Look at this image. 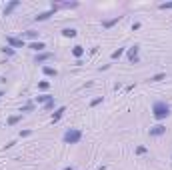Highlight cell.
Returning a JSON list of instances; mask_svg holds the SVG:
<instances>
[{"label": "cell", "instance_id": "cell-1", "mask_svg": "<svg viewBox=\"0 0 172 170\" xmlns=\"http://www.w3.org/2000/svg\"><path fill=\"white\" fill-rule=\"evenodd\" d=\"M152 114H154L156 120H164V118L170 114V106H168L166 102H162V100H156L152 104Z\"/></svg>", "mask_w": 172, "mask_h": 170}, {"label": "cell", "instance_id": "cell-2", "mask_svg": "<svg viewBox=\"0 0 172 170\" xmlns=\"http://www.w3.org/2000/svg\"><path fill=\"white\" fill-rule=\"evenodd\" d=\"M62 140L66 142V144H78V142L82 140V130H78V128H68V130L64 132Z\"/></svg>", "mask_w": 172, "mask_h": 170}, {"label": "cell", "instance_id": "cell-3", "mask_svg": "<svg viewBox=\"0 0 172 170\" xmlns=\"http://www.w3.org/2000/svg\"><path fill=\"white\" fill-rule=\"evenodd\" d=\"M58 8H60V6H58V4H52V6H50V10H48V12H42V14L34 16V20H36V22H42V20H48V18H50V16H52V14H54V12H56Z\"/></svg>", "mask_w": 172, "mask_h": 170}, {"label": "cell", "instance_id": "cell-4", "mask_svg": "<svg viewBox=\"0 0 172 170\" xmlns=\"http://www.w3.org/2000/svg\"><path fill=\"white\" fill-rule=\"evenodd\" d=\"M138 46H136V44H134V46H132V48H128V62H132V64H136V62H138Z\"/></svg>", "mask_w": 172, "mask_h": 170}, {"label": "cell", "instance_id": "cell-5", "mask_svg": "<svg viewBox=\"0 0 172 170\" xmlns=\"http://www.w3.org/2000/svg\"><path fill=\"white\" fill-rule=\"evenodd\" d=\"M164 132H166V126H162V124H156V126L150 128L148 134H150V136H162Z\"/></svg>", "mask_w": 172, "mask_h": 170}, {"label": "cell", "instance_id": "cell-6", "mask_svg": "<svg viewBox=\"0 0 172 170\" xmlns=\"http://www.w3.org/2000/svg\"><path fill=\"white\" fill-rule=\"evenodd\" d=\"M6 42H8L10 46H16V48L24 46V40H22V38H12V36H8V38H6Z\"/></svg>", "mask_w": 172, "mask_h": 170}, {"label": "cell", "instance_id": "cell-7", "mask_svg": "<svg viewBox=\"0 0 172 170\" xmlns=\"http://www.w3.org/2000/svg\"><path fill=\"white\" fill-rule=\"evenodd\" d=\"M18 6H20V0H12L10 4H6V8H4V14L8 16L10 12H12V10H14V8H18Z\"/></svg>", "mask_w": 172, "mask_h": 170}, {"label": "cell", "instance_id": "cell-8", "mask_svg": "<svg viewBox=\"0 0 172 170\" xmlns=\"http://www.w3.org/2000/svg\"><path fill=\"white\" fill-rule=\"evenodd\" d=\"M50 58H52V54L50 52H40L38 56H36V62L42 64V62H46V60H50Z\"/></svg>", "mask_w": 172, "mask_h": 170}, {"label": "cell", "instance_id": "cell-9", "mask_svg": "<svg viewBox=\"0 0 172 170\" xmlns=\"http://www.w3.org/2000/svg\"><path fill=\"white\" fill-rule=\"evenodd\" d=\"M64 112H66V106H60V108H58V110L52 114V122H58L60 118H62V114H64Z\"/></svg>", "mask_w": 172, "mask_h": 170}, {"label": "cell", "instance_id": "cell-10", "mask_svg": "<svg viewBox=\"0 0 172 170\" xmlns=\"http://www.w3.org/2000/svg\"><path fill=\"white\" fill-rule=\"evenodd\" d=\"M30 48H32L34 52H42V50L46 48V44H44V42H32V44H30Z\"/></svg>", "mask_w": 172, "mask_h": 170}, {"label": "cell", "instance_id": "cell-11", "mask_svg": "<svg viewBox=\"0 0 172 170\" xmlns=\"http://www.w3.org/2000/svg\"><path fill=\"white\" fill-rule=\"evenodd\" d=\"M42 72L46 74V76H56V74H58V72H56V68H50V66H44V68H42Z\"/></svg>", "mask_w": 172, "mask_h": 170}, {"label": "cell", "instance_id": "cell-12", "mask_svg": "<svg viewBox=\"0 0 172 170\" xmlns=\"http://www.w3.org/2000/svg\"><path fill=\"white\" fill-rule=\"evenodd\" d=\"M62 34L66 36V38H74V36H76V30H74V28H64Z\"/></svg>", "mask_w": 172, "mask_h": 170}, {"label": "cell", "instance_id": "cell-13", "mask_svg": "<svg viewBox=\"0 0 172 170\" xmlns=\"http://www.w3.org/2000/svg\"><path fill=\"white\" fill-rule=\"evenodd\" d=\"M72 54H74V56L80 60V56L84 54V48H82V46H74V48H72Z\"/></svg>", "mask_w": 172, "mask_h": 170}, {"label": "cell", "instance_id": "cell-14", "mask_svg": "<svg viewBox=\"0 0 172 170\" xmlns=\"http://www.w3.org/2000/svg\"><path fill=\"white\" fill-rule=\"evenodd\" d=\"M54 96H50V94H42V96H36V102H44V104H46L48 100H52Z\"/></svg>", "mask_w": 172, "mask_h": 170}, {"label": "cell", "instance_id": "cell-15", "mask_svg": "<svg viewBox=\"0 0 172 170\" xmlns=\"http://www.w3.org/2000/svg\"><path fill=\"white\" fill-rule=\"evenodd\" d=\"M120 18H122V16H116V18H112V20H106V22H104V28H110V26H114Z\"/></svg>", "mask_w": 172, "mask_h": 170}, {"label": "cell", "instance_id": "cell-16", "mask_svg": "<svg viewBox=\"0 0 172 170\" xmlns=\"http://www.w3.org/2000/svg\"><path fill=\"white\" fill-rule=\"evenodd\" d=\"M122 54H124V48H118V50H114V52H112V60H118L120 56H122Z\"/></svg>", "mask_w": 172, "mask_h": 170}, {"label": "cell", "instance_id": "cell-17", "mask_svg": "<svg viewBox=\"0 0 172 170\" xmlns=\"http://www.w3.org/2000/svg\"><path fill=\"white\" fill-rule=\"evenodd\" d=\"M166 78V74H154L152 78H150V82H160V80H164Z\"/></svg>", "mask_w": 172, "mask_h": 170}, {"label": "cell", "instance_id": "cell-18", "mask_svg": "<svg viewBox=\"0 0 172 170\" xmlns=\"http://www.w3.org/2000/svg\"><path fill=\"white\" fill-rule=\"evenodd\" d=\"M20 118H22V114H18V116H10V118H8V124H10V126H14Z\"/></svg>", "mask_w": 172, "mask_h": 170}, {"label": "cell", "instance_id": "cell-19", "mask_svg": "<svg viewBox=\"0 0 172 170\" xmlns=\"http://www.w3.org/2000/svg\"><path fill=\"white\" fill-rule=\"evenodd\" d=\"M160 10H172V2H162V4H158Z\"/></svg>", "mask_w": 172, "mask_h": 170}, {"label": "cell", "instance_id": "cell-20", "mask_svg": "<svg viewBox=\"0 0 172 170\" xmlns=\"http://www.w3.org/2000/svg\"><path fill=\"white\" fill-rule=\"evenodd\" d=\"M102 100H104V98H102V96H98V98H94V100H92V102H90V106H92V108H94V106H98V104H102Z\"/></svg>", "mask_w": 172, "mask_h": 170}, {"label": "cell", "instance_id": "cell-21", "mask_svg": "<svg viewBox=\"0 0 172 170\" xmlns=\"http://www.w3.org/2000/svg\"><path fill=\"white\" fill-rule=\"evenodd\" d=\"M24 36H26V38H36V36H38V32H34V30H28V32H24Z\"/></svg>", "mask_w": 172, "mask_h": 170}, {"label": "cell", "instance_id": "cell-22", "mask_svg": "<svg viewBox=\"0 0 172 170\" xmlns=\"http://www.w3.org/2000/svg\"><path fill=\"white\" fill-rule=\"evenodd\" d=\"M52 108H54V98H52V100H48L46 104H44V110H52Z\"/></svg>", "mask_w": 172, "mask_h": 170}, {"label": "cell", "instance_id": "cell-23", "mask_svg": "<svg viewBox=\"0 0 172 170\" xmlns=\"http://www.w3.org/2000/svg\"><path fill=\"white\" fill-rule=\"evenodd\" d=\"M48 86H50V82H46V80H42V82H38V88H40V90H46Z\"/></svg>", "mask_w": 172, "mask_h": 170}, {"label": "cell", "instance_id": "cell-24", "mask_svg": "<svg viewBox=\"0 0 172 170\" xmlns=\"http://www.w3.org/2000/svg\"><path fill=\"white\" fill-rule=\"evenodd\" d=\"M28 110H32V104H30V102L26 104V106H22V108H20V114H22V112H28Z\"/></svg>", "mask_w": 172, "mask_h": 170}, {"label": "cell", "instance_id": "cell-25", "mask_svg": "<svg viewBox=\"0 0 172 170\" xmlns=\"http://www.w3.org/2000/svg\"><path fill=\"white\" fill-rule=\"evenodd\" d=\"M136 154H146V146H138L136 148Z\"/></svg>", "mask_w": 172, "mask_h": 170}, {"label": "cell", "instance_id": "cell-26", "mask_svg": "<svg viewBox=\"0 0 172 170\" xmlns=\"http://www.w3.org/2000/svg\"><path fill=\"white\" fill-rule=\"evenodd\" d=\"M2 52H4V54H8V56H12V54H14V50L6 46V48H2Z\"/></svg>", "mask_w": 172, "mask_h": 170}, {"label": "cell", "instance_id": "cell-27", "mask_svg": "<svg viewBox=\"0 0 172 170\" xmlns=\"http://www.w3.org/2000/svg\"><path fill=\"white\" fill-rule=\"evenodd\" d=\"M62 170H74V168H72V166H66V168H62Z\"/></svg>", "mask_w": 172, "mask_h": 170}, {"label": "cell", "instance_id": "cell-28", "mask_svg": "<svg viewBox=\"0 0 172 170\" xmlns=\"http://www.w3.org/2000/svg\"><path fill=\"white\" fill-rule=\"evenodd\" d=\"M98 170H106V166H100V168H98Z\"/></svg>", "mask_w": 172, "mask_h": 170}, {"label": "cell", "instance_id": "cell-29", "mask_svg": "<svg viewBox=\"0 0 172 170\" xmlns=\"http://www.w3.org/2000/svg\"><path fill=\"white\" fill-rule=\"evenodd\" d=\"M0 96H2V92H0Z\"/></svg>", "mask_w": 172, "mask_h": 170}]
</instances>
